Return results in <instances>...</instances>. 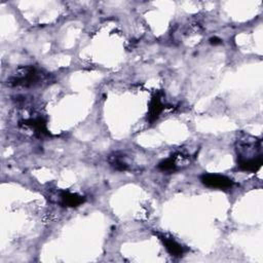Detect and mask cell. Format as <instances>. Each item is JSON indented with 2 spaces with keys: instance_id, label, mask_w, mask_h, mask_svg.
<instances>
[{
  "instance_id": "cell-1",
  "label": "cell",
  "mask_w": 263,
  "mask_h": 263,
  "mask_svg": "<svg viewBox=\"0 0 263 263\" xmlns=\"http://www.w3.org/2000/svg\"><path fill=\"white\" fill-rule=\"evenodd\" d=\"M237 166L240 171L255 173L263 164L262 141L249 135L237 138L235 145Z\"/></svg>"
},
{
  "instance_id": "cell-2",
  "label": "cell",
  "mask_w": 263,
  "mask_h": 263,
  "mask_svg": "<svg viewBox=\"0 0 263 263\" xmlns=\"http://www.w3.org/2000/svg\"><path fill=\"white\" fill-rule=\"evenodd\" d=\"M43 78V74L33 66H27L20 68L15 74H13L9 80L8 84L11 86H34L40 83Z\"/></svg>"
},
{
  "instance_id": "cell-3",
  "label": "cell",
  "mask_w": 263,
  "mask_h": 263,
  "mask_svg": "<svg viewBox=\"0 0 263 263\" xmlns=\"http://www.w3.org/2000/svg\"><path fill=\"white\" fill-rule=\"evenodd\" d=\"M200 181L204 186L209 188L220 189V190L230 189L234 185L233 180L230 179L229 177H226L224 175H219V174H211V173L201 175Z\"/></svg>"
},
{
  "instance_id": "cell-4",
  "label": "cell",
  "mask_w": 263,
  "mask_h": 263,
  "mask_svg": "<svg viewBox=\"0 0 263 263\" xmlns=\"http://www.w3.org/2000/svg\"><path fill=\"white\" fill-rule=\"evenodd\" d=\"M157 236L162 241L165 250L167 253L174 257H181L186 252L185 247H183L181 243H179L177 240H175L173 237H170L165 234L157 233Z\"/></svg>"
},
{
  "instance_id": "cell-5",
  "label": "cell",
  "mask_w": 263,
  "mask_h": 263,
  "mask_svg": "<svg viewBox=\"0 0 263 263\" xmlns=\"http://www.w3.org/2000/svg\"><path fill=\"white\" fill-rule=\"evenodd\" d=\"M84 201H85V197H83L77 193H72V192L66 191V190L59 192V202L62 206L74 208V206L80 205Z\"/></svg>"
},
{
  "instance_id": "cell-6",
  "label": "cell",
  "mask_w": 263,
  "mask_h": 263,
  "mask_svg": "<svg viewBox=\"0 0 263 263\" xmlns=\"http://www.w3.org/2000/svg\"><path fill=\"white\" fill-rule=\"evenodd\" d=\"M164 109V105L162 103L161 95L159 92H156L150 101L149 104V112H148V120L150 123H153L155 120L158 119L160 114L162 113Z\"/></svg>"
},
{
  "instance_id": "cell-7",
  "label": "cell",
  "mask_w": 263,
  "mask_h": 263,
  "mask_svg": "<svg viewBox=\"0 0 263 263\" xmlns=\"http://www.w3.org/2000/svg\"><path fill=\"white\" fill-rule=\"evenodd\" d=\"M109 164L116 171L123 172L129 168V163L126 159V156L122 152H114L108 157Z\"/></svg>"
},
{
  "instance_id": "cell-8",
  "label": "cell",
  "mask_w": 263,
  "mask_h": 263,
  "mask_svg": "<svg viewBox=\"0 0 263 263\" xmlns=\"http://www.w3.org/2000/svg\"><path fill=\"white\" fill-rule=\"evenodd\" d=\"M23 125L28 126L35 130L36 134L40 136H48L50 135L46 128V121L42 117H36V118H30L26 119L21 122Z\"/></svg>"
},
{
  "instance_id": "cell-9",
  "label": "cell",
  "mask_w": 263,
  "mask_h": 263,
  "mask_svg": "<svg viewBox=\"0 0 263 263\" xmlns=\"http://www.w3.org/2000/svg\"><path fill=\"white\" fill-rule=\"evenodd\" d=\"M180 154H174L172 156H170L166 159H163L162 161L159 162L158 164V168L161 172H165V173H173L176 172L180 168V159H179Z\"/></svg>"
},
{
  "instance_id": "cell-10",
  "label": "cell",
  "mask_w": 263,
  "mask_h": 263,
  "mask_svg": "<svg viewBox=\"0 0 263 263\" xmlns=\"http://www.w3.org/2000/svg\"><path fill=\"white\" fill-rule=\"evenodd\" d=\"M210 41H211L212 44H218V43L221 42V39H219V38H217V37H214V38H211Z\"/></svg>"
}]
</instances>
